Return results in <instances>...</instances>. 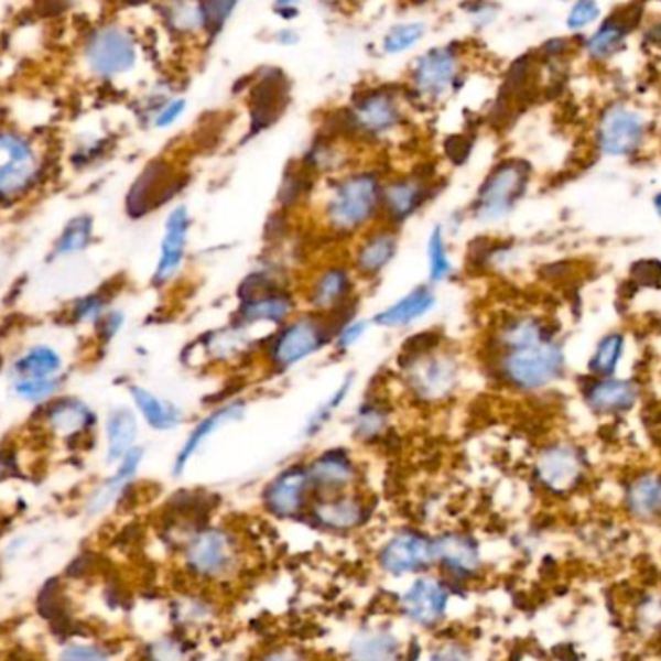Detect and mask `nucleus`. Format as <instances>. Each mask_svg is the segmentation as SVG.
Masks as SVG:
<instances>
[{
  "label": "nucleus",
  "instance_id": "26",
  "mask_svg": "<svg viewBox=\"0 0 661 661\" xmlns=\"http://www.w3.org/2000/svg\"><path fill=\"white\" fill-rule=\"evenodd\" d=\"M437 304V289L430 283H418L371 315V325L381 330L414 329L435 312Z\"/></svg>",
  "mask_w": 661,
  "mask_h": 661
},
{
  "label": "nucleus",
  "instance_id": "13",
  "mask_svg": "<svg viewBox=\"0 0 661 661\" xmlns=\"http://www.w3.org/2000/svg\"><path fill=\"white\" fill-rule=\"evenodd\" d=\"M314 499L315 489L306 458L281 466L269 476L260 491L261 509L275 520H306Z\"/></svg>",
  "mask_w": 661,
  "mask_h": 661
},
{
  "label": "nucleus",
  "instance_id": "20",
  "mask_svg": "<svg viewBox=\"0 0 661 661\" xmlns=\"http://www.w3.org/2000/svg\"><path fill=\"white\" fill-rule=\"evenodd\" d=\"M315 496L343 494L364 488V463L350 445H327L306 457Z\"/></svg>",
  "mask_w": 661,
  "mask_h": 661
},
{
  "label": "nucleus",
  "instance_id": "59",
  "mask_svg": "<svg viewBox=\"0 0 661 661\" xmlns=\"http://www.w3.org/2000/svg\"><path fill=\"white\" fill-rule=\"evenodd\" d=\"M292 2H296V0H279V4H284V7H289Z\"/></svg>",
  "mask_w": 661,
  "mask_h": 661
},
{
  "label": "nucleus",
  "instance_id": "58",
  "mask_svg": "<svg viewBox=\"0 0 661 661\" xmlns=\"http://www.w3.org/2000/svg\"><path fill=\"white\" fill-rule=\"evenodd\" d=\"M653 207H655V212H658V215H660L661 219V192L658 194V196H655V199H653Z\"/></svg>",
  "mask_w": 661,
  "mask_h": 661
},
{
  "label": "nucleus",
  "instance_id": "14",
  "mask_svg": "<svg viewBox=\"0 0 661 661\" xmlns=\"http://www.w3.org/2000/svg\"><path fill=\"white\" fill-rule=\"evenodd\" d=\"M248 410H250V399L242 393L229 394L219 402H215L209 410H205L204 414L189 425L181 447L174 453L173 465H171L173 478L184 476L188 466L199 457L205 445H209L217 433L225 432L230 425L245 422Z\"/></svg>",
  "mask_w": 661,
  "mask_h": 661
},
{
  "label": "nucleus",
  "instance_id": "47",
  "mask_svg": "<svg viewBox=\"0 0 661 661\" xmlns=\"http://www.w3.org/2000/svg\"><path fill=\"white\" fill-rule=\"evenodd\" d=\"M166 18L178 32H196L199 25H205L204 9L194 0H176Z\"/></svg>",
  "mask_w": 661,
  "mask_h": 661
},
{
  "label": "nucleus",
  "instance_id": "43",
  "mask_svg": "<svg viewBox=\"0 0 661 661\" xmlns=\"http://www.w3.org/2000/svg\"><path fill=\"white\" fill-rule=\"evenodd\" d=\"M112 306H115L112 294L107 289L87 292L84 296L72 300L66 317L76 327H91L94 329L102 315L107 314Z\"/></svg>",
  "mask_w": 661,
  "mask_h": 661
},
{
  "label": "nucleus",
  "instance_id": "18",
  "mask_svg": "<svg viewBox=\"0 0 661 661\" xmlns=\"http://www.w3.org/2000/svg\"><path fill=\"white\" fill-rule=\"evenodd\" d=\"M194 229V217L186 204L171 205L163 219V230L159 238L158 258L151 271L153 289L163 291L182 275L188 261L189 237Z\"/></svg>",
  "mask_w": 661,
  "mask_h": 661
},
{
  "label": "nucleus",
  "instance_id": "40",
  "mask_svg": "<svg viewBox=\"0 0 661 661\" xmlns=\"http://www.w3.org/2000/svg\"><path fill=\"white\" fill-rule=\"evenodd\" d=\"M253 109L250 134H260L266 128L271 127L283 110V78L268 76L261 79L252 94Z\"/></svg>",
  "mask_w": 661,
  "mask_h": 661
},
{
  "label": "nucleus",
  "instance_id": "41",
  "mask_svg": "<svg viewBox=\"0 0 661 661\" xmlns=\"http://www.w3.org/2000/svg\"><path fill=\"white\" fill-rule=\"evenodd\" d=\"M635 25L637 20H632V14H614L607 18L586 43L588 55L596 61H606L615 55L622 47V43Z\"/></svg>",
  "mask_w": 661,
  "mask_h": 661
},
{
  "label": "nucleus",
  "instance_id": "2",
  "mask_svg": "<svg viewBox=\"0 0 661 661\" xmlns=\"http://www.w3.org/2000/svg\"><path fill=\"white\" fill-rule=\"evenodd\" d=\"M386 178L378 165H355L319 182L310 212L323 237L348 246L381 223Z\"/></svg>",
  "mask_w": 661,
  "mask_h": 661
},
{
  "label": "nucleus",
  "instance_id": "15",
  "mask_svg": "<svg viewBox=\"0 0 661 661\" xmlns=\"http://www.w3.org/2000/svg\"><path fill=\"white\" fill-rule=\"evenodd\" d=\"M188 174L181 171L166 159H155L136 176L132 186L128 188L124 209L130 219L140 220L150 217L165 205H174V199L181 196L188 186Z\"/></svg>",
  "mask_w": 661,
  "mask_h": 661
},
{
  "label": "nucleus",
  "instance_id": "9",
  "mask_svg": "<svg viewBox=\"0 0 661 661\" xmlns=\"http://www.w3.org/2000/svg\"><path fill=\"white\" fill-rule=\"evenodd\" d=\"M181 557L194 578L223 581L240 567L242 543L232 528L205 522L182 540Z\"/></svg>",
  "mask_w": 661,
  "mask_h": 661
},
{
  "label": "nucleus",
  "instance_id": "1",
  "mask_svg": "<svg viewBox=\"0 0 661 661\" xmlns=\"http://www.w3.org/2000/svg\"><path fill=\"white\" fill-rule=\"evenodd\" d=\"M465 373L463 350L441 329L412 333L394 358L399 394L416 410L447 409L463 393Z\"/></svg>",
  "mask_w": 661,
  "mask_h": 661
},
{
  "label": "nucleus",
  "instance_id": "17",
  "mask_svg": "<svg viewBox=\"0 0 661 661\" xmlns=\"http://www.w3.org/2000/svg\"><path fill=\"white\" fill-rule=\"evenodd\" d=\"M376 514V499L362 488L315 496L306 522L325 534L347 535L368 527Z\"/></svg>",
  "mask_w": 661,
  "mask_h": 661
},
{
  "label": "nucleus",
  "instance_id": "49",
  "mask_svg": "<svg viewBox=\"0 0 661 661\" xmlns=\"http://www.w3.org/2000/svg\"><path fill=\"white\" fill-rule=\"evenodd\" d=\"M148 661H188V650L178 638L163 637L148 646Z\"/></svg>",
  "mask_w": 661,
  "mask_h": 661
},
{
  "label": "nucleus",
  "instance_id": "23",
  "mask_svg": "<svg viewBox=\"0 0 661 661\" xmlns=\"http://www.w3.org/2000/svg\"><path fill=\"white\" fill-rule=\"evenodd\" d=\"M378 565L391 576H409L425 573L435 565L433 535L418 528H401L381 543Z\"/></svg>",
  "mask_w": 661,
  "mask_h": 661
},
{
  "label": "nucleus",
  "instance_id": "35",
  "mask_svg": "<svg viewBox=\"0 0 661 661\" xmlns=\"http://www.w3.org/2000/svg\"><path fill=\"white\" fill-rule=\"evenodd\" d=\"M451 235L445 223H435L425 238V283L440 289L458 277L457 261L451 252Z\"/></svg>",
  "mask_w": 661,
  "mask_h": 661
},
{
  "label": "nucleus",
  "instance_id": "27",
  "mask_svg": "<svg viewBox=\"0 0 661 661\" xmlns=\"http://www.w3.org/2000/svg\"><path fill=\"white\" fill-rule=\"evenodd\" d=\"M449 583L437 576H418L401 596V611L410 622L418 627H435L449 611Z\"/></svg>",
  "mask_w": 661,
  "mask_h": 661
},
{
  "label": "nucleus",
  "instance_id": "50",
  "mask_svg": "<svg viewBox=\"0 0 661 661\" xmlns=\"http://www.w3.org/2000/svg\"><path fill=\"white\" fill-rule=\"evenodd\" d=\"M425 28L422 24H404L394 28L386 37V51L389 55H397L407 48L414 47V43L424 37Z\"/></svg>",
  "mask_w": 661,
  "mask_h": 661
},
{
  "label": "nucleus",
  "instance_id": "52",
  "mask_svg": "<svg viewBox=\"0 0 661 661\" xmlns=\"http://www.w3.org/2000/svg\"><path fill=\"white\" fill-rule=\"evenodd\" d=\"M238 0H205L202 4L205 28H209L212 32H219L220 25L229 18Z\"/></svg>",
  "mask_w": 661,
  "mask_h": 661
},
{
  "label": "nucleus",
  "instance_id": "29",
  "mask_svg": "<svg viewBox=\"0 0 661 661\" xmlns=\"http://www.w3.org/2000/svg\"><path fill=\"white\" fill-rule=\"evenodd\" d=\"M460 78V58L457 48H433L416 63L412 82L414 94L425 101H437L455 89Z\"/></svg>",
  "mask_w": 661,
  "mask_h": 661
},
{
  "label": "nucleus",
  "instance_id": "42",
  "mask_svg": "<svg viewBox=\"0 0 661 661\" xmlns=\"http://www.w3.org/2000/svg\"><path fill=\"white\" fill-rule=\"evenodd\" d=\"M629 511L642 520L661 519V476L642 474L627 491Z\"/></svg>",
  "mask_w": 661,
  "mask_h": 661
},
{
  "label": "nucleus",
  "instance_id": "34",
  "mask_svg": "<svg viewBox=\"0 0 661 661\" xmlns=\"http://www.w3.org/2000/svg\"><path fill=\"white\" fill-rule=\"evenodd\" d=\"M356 383H358V373L355 370H348L340 378L339 383L335 386V389L329 391L325 399L317 402L314 409L310 410V414H307L304 424H302V430H300L302 440L315 441L327 432V427L337 420V416L345 409V404L350 401V397L355 393Z\"/></svg>",
  "mask_w": 661,
  "mask_h": 661
},
{
  "label": "nucleus",
  "instance_id": "19",
  "mask_svg": "<svg viewBox=\"0 0 661 661\" xmlns=\"http://www.w3.org/2000/svg\"><path fill=\"white\" fill-rule=\"evenodd\" d=\"M402 230L378 223L347 246V260L364 286L379 283L401 253Z\"/></svg>",
  "mask_w": 661,
  "mask_h": 661
},
{
  "label": "nucleus",
  "instance_id": "45",
  "mask_svg": "<svg viewBox=\"0 0 661 661\" xmlns=\"http://www.w3.org/2000/svg\"><path fill=\"white\" fill-rule=\"evenodd\" d=\"M622 348H625L622 335H619V333L606 335L604 339L599 340L598 348L592 356L590 370L596 376H602V378L614 373L615 368L619 366V360H621Z\"/></svg>",
  "mask_w": 661,
  "mask_h": 661
},
{
  "label": "nucleus",
  "instance_id": "16",
  "mask_svg": "<svg viewBox=\"0 0 661 661\" xmlns=\"http://www.w3.org/2000/svg\"><path fill=\"white\" fill-rule=\"evenodd\" d=\"M402 127V109L393 94L368 91L343 115L337 132L340 138L360 142H383Z\"/></svg>",
  "mask_w": 661,
  "mask_h": 661
},
{
  "label": "nucleus",
  "instance_id": "4",
  "mask_svg": "<svg viewBox=\"0 0 661 661\" xmlns=\"http://www.w3.org/2000/svg\"><path fill=\"white\" fill-rule=\"evenodd\" d=\"M339 322L343 319L300 310L289 322L261 335L256 358L258 368L271 378H283L317 356L330 353Z\"/></svg>",
  "mask_w": 661,
  "mask_h": 661
},
{
  "label": "nucleus",
  "instance_id": "53",
  "mask_svg": "<svg viewBox=\"0 0 661 661\" xmlns=\"http://www.w3.org/2000/svg\"><path fill=\"white\" fill-rule=\"evenodd\" d=\"M184 110H186V101H182V99L166 101L165 105L155 112V117H153V127L159 128V130H165V128L173 127L174 122L181 120Z\"/></svg>",
  "mask_w": 661,
  "mask_h": 661
},
{
  "label": "nucleus",
  "instance_id": "22",
  "mask_svg": "<svg viewBox=\"0 0 661 661\" xmlns=\"http://www.w3.org/2000/svg\"><path fill=\"white\" fill-rule=\"evenodd\" d=\"M37 410L43 432L66 445L89 440L101 425V418L94 407L74 394H58Z\"/></svg>",
  "mask_w": 661,
  "mask_h": 661
},
{
  "label": "nucleus",
  "instance_id": "44",
  "mask_svg": "<svg viewBox=\"0 0 661 661\" xmlns=\"http://www.w3.org/2000/svg\"><path fill=\"white\" fill-rule=\"evenodd\" d=\"M371 329L373 325L370 317H362V314L348 315L335 329L330 353L335 356H347L370 335Z\"/></svg>",
  "mask_w": 661,
  "mask_h": 661
},
{
  "label": "nucleus",
  "instance_id": "12",
  "mask_svg": "<svg viewBox=\"0 0 661 661\" xmlns=\"http://www.w3.org/2000/svg\"><path fill=\"white\" fill-rule=\"evenodd\" d=\"M441 178L432 171L387 174L383 184V223L404 229L441 196Z\"/></svg>",
  "mask_w": 661,
  "mask_h": 661
},
{
  "label": "nucleus",
  "instance_id": "51",
  "mask_svg": "<svg viewBox=\"0 0 661 661\" xmlns=\"http://www.w3.org/2000/svg\"><path fill=\"white\" fill-rule=\"evenodd\" d=\"M599 18L598 0H576L568 12L567 28L573 32H581L584 28L594 24Z\"/></svg>",
  "mask_w": 661,
  "mask_h": 661
},
{
  "label": "nucleus",
  "instance_id": "38",
  "mask_svg": "<svg viewBox=\"0 0 661 661\" xmlns=\"http://www.w3.org/2000/svg\"><path fill=\"white\" fill-rule=\"evenodd\" d=\"M95 242V217L91 213H78L63 225L51 246V260H68L86 253Z\"/></svg>",
  "mask_w": 661,
  "mask_h": 661
},
{
  "label": "nucleus",
  "instance_id": "33",
  "mask_svg": "<svg viewBox=\"0 0 661 661\" xmlns=\"http://www.w3.org/2000/svg\"><path fill=\"white\" fill-rule=\"evenodd\" d=\"M127 391L130 407L136 410L142 424L151 432L173 433L186 424L188 420L186 410L173 399H166L142 383H130Z\"/></svg>",
  "mask_w": 661,
  "mask_h": 661
},
{
  "label": "nucleus",
  "instance_id": "25",
  "mask_svg": "<svg viewBox=\"0 0 661 661\" xmlns=\"http://www.w3.org/2000/svg\"><path fill=\"white\" fill-rule=\"evenodd\" d=\"M143 463H145V449L140 445L134 451H130L119 465L112 466L109 476L97 481L84 497L82 509L87 519H99L105 512L119 507L127 499L130 489L134 488L136 480L142 473Z\"/></svg>",
  "mask_w": 661,
  "mask_h": 661
},
{
  "label": "nucleus",
  "instance_id": "3",
  "mask_svg": "<svg viewBox=\"0 0 661 661\" xmlns=\"http://www.w3.org/2000/svg\"><path fill=\"white\" fill-rule=\"evenodd\" d=\"M300 310L299 281L292 269L268 253L238 281L230 319L263 335L289 322Z\"/></svg>",
  "mask_w": 661,
  "mask_h": 661
},
{
  "label": "nucleus",
  "instance_id": "56",
  "mask_svg": "<svg viewBox=\"0 0 661 661\" xmlns=\"http://www.w3.org/2000/svg\"><path fill=\"white\" fill-rule=\"evenodd\" d=\"M445 151H447V155H449L451 161H453L455 165H463L465 159L468 158L470 145H468V142H465L460 136H457V138H451L447 145H445Z\"/></svg>",
  "mask_w": 661,
  "mask_h": 661
},
{
  "label": "nucleus",
  "instance_id": "39",
  "mask_svg": "<svg viewBox=\"0 0 661 661\" xmlns=\"http://www.w3.org/2000/svg\"><path fill=\"white\" fill-rule=\"evenodd\" d=\"M348 655L350 661H402V644L393 630H362L353 638Z\"/></svg>",
  "mask_w": 661,
  "mask_h": 661
},
{
  "label": "nucleus",
  "instance_id": "32",
  "mask_svg": "<svg viewBox=\"0 0 661 661\" xmlns=\"http://www.w3.org/2000/svg\"><path fill=\"white\" fill-rule=\"evenodd\" d=\"M142 425V420L130 404H117L109 409L101 422L102 463L112 468L130 451L140 447Z\"/></svg>",
  "mask_w": 661,
  "mask_h": 661
},
{
  "label": "nucleus",
  "instance_id": "30",
  "mask_svg": "<svg viewBox=\"0 0 661 661\" xmlns=\"http://www.w3.org/2000/svg\"><path fill=\"white\" fill-rule=\"evenodd\" d=\"M583 473L584 460L581 453L567 443L550 445L535 458V481L550 494L560 496L575 489Z\"/></svg>",
  "mask_w": 661,
  "mask_h": 661
},
{
  "label": "nucleus",
  "instance_id": "48",
  "mask_svg": "<svg viewBox=\"0 0 661 661\" xmlns=\"http://www.w3.org/2000/svg\"><path fill=\"white\" fill-rule=\"evenodd\" d=\"M124 327H127V312L122 307H110L94 327L95 339L99 343V347H109Z\"/></svg>",
  "mask_w": 661,
  "mask_h": 661
},
{
  "label": "nucleus",
  "instance_id": "46",
  "mask_svg": "<svg viewBox=\"0 0 661 661\" xmlns=\"http://www.w3.org/2000/svg\"><path fill=\"white\" fill-rule=\"evenodd\" d=\"M56 661H112V653L94 640H71L58 650Z\"/></svg>",
  "mask_w": 661,
  "mask_h": 661
},
{
  "label": "nucleus",
  "instance_id": "31",
  "mask_svg": "<svg viewBox=\"0 0 661 661\" xmlns=\"http://www.w3.org/2000/svg\"><path fill=\"white\" fill-rule=\"evenodd\" d=\"M644 119L637 110L627 107H609L602 115L598 127L599 150L611 158H625L640 148L644 140Z\"/></svg>",
  "mask_w": 661,
  "mask_h": 661
},
{
  "label": "nucleus",
  "instance_id": "28",
  "mask_svg": "<svg viewBox=\"0 0 661 661\" xmlns=\"http://www.w3.org/2000/svg\"><path fill=\"white\" fill-rule=\"evenodd\" d=\"M435 565L453 581L474 578L481 571L480 542L463 530H445L433 535Z\"/></svg>",
  "mask_w": 661,
  "mask_h": 661
},
{
  "label": "nucleus",
  "instance_id": "8",
  "mask_svg": "<svg viewBox=\"0 0 661 661\" xmlns=\"http://www.w3.org/2000/svg\"><path fill=\"white\" fill-rule=\"evenodd\" d=\"M362 289V281L356 275L347 256L317 261L299 281L302 310L330 319L360 314Z\"/></svg>",
  "mask_w": 661,
  "mask_h": 661
},
{
  "label": "nucleus",
  "instance_id": "11",
  "mask_svg": "<svg viewBox=\"0 0 661 661\" xmlns=\"http://www.w3.org/2000/svg\"><path fill=\"white\" fill-rule=\"evenodd\" d=\"M260 337V333L242 327L229 317L225 325L204 330L194 343H189V364L219 370H235L246 362L256 364Z\"/></svg>",
  "mask_w": 661,
  "mask_h": 661
},
{
  "label": "nucleus",
  "instance_id": "7",
  "mask_svg": "<svg viewBox=\"0 0 661 661\" xmlns=\"http://www.w3.org/2000/svg\"><path fill=\"white\" fill-rule=\"evenodd\" d=\"M7 379L14 399L41 409L63 394L68 381V362L56 345L37 340L18 350L7 368Z\"/></svg>",
  "mask_w": 661,
  "mask_h": 661
},
{
  "label": "nucleus",
  "instance_id": "36",
  "mask_svg": "<svg viewBox=\"0 0 661 661\" xmlns=\"http://www.w3.org/2000/svg\"><path fill=\"white\" fill-rule=\"evenodd\" d=\"M317 188L319 181L314 174L307 173L300 163H292L284 171L281 186L277 189V209L286 215H296L302 209H310Z\"/></svg>",
  "mask_w": 661,
  "mask_h": 661
},
{
  "label": "nucleus",
  "instance_id": "54",
  "mask_svg": "<svg viewBox=\"0 0 661 661\" xmlns=\"http://www.w3.org/2000/svg\"><path fill=\"white\" fill-rule=\"evenodd\" d=\"M470 652L466 650L465 646L455 644V642H451V644L437 646L432 653H430V658L427 661H470Z\"/></svg>",
  "mask_w": 661,
  "mask_h": 661
},
{
  "label": "nucleus",
  "instance_id": "5",
  "mask_svg": "<svg viewBox=\"0 0 661 661\" xmlns=\"http://www.w3.org/2000/svg\"><path fill=\"white\" fill-rule=\"evenodd\" d=\"M51 174L48 155L33 136L0 127V212H12L40 196Z\"/></svg>",
  "mask_w": 661,
  "mask_h": 661
},
{
  "label": "nucleus",
  "instance_id": "37",
  "mask_svg": "<svg viewBox=\"0 0 661 661\" xmlns=\"http://www.w3.org/2000/svg\"><path fill=\"white\" fill-rule=\"evenodd\" d=\"M637 397V386L622 379L602 378L590 383L584 391V399L588 402V407L602 414L627 412L635 407Z\"/></svg>",
  "mask_w": 661,
  "mask_h": 661
},
{
  "label": "nucleus",
  "instance_id": "10",
  "mask_svg": "<svg viewBox=\"0 0 661 661\" xmlns=\"http://www.w3.org/2000/svg\"><path fill=\"white\" fill-rule=\"evenodd\" d=\"M530 166L520 159L499 161L474 192L466 209V219L480 227H491L507 219L527 196Z\"/></svg>",
  "mask_w": 661,
  "mask_h": 661
},
{
  "label": "nucleus",
  "instance_id": "21",
  "mask_svg": "<svg viewBox=\"0 0 661 661\" xmlns=\"http://www.w3.org/2000/svg\"><path fill=\"white\" fill-rule=\"evenodd\" d=\"M84 63L97 78H120L134 71L138 63L134 37L119 25L94 30L84 45Z\"/></svg>",
  "mask_w": 661,
  "mask_h": 661
},
{
  "label": "nucleus",
  "instance_id": "24",
  "mask_svg": "<svg viewBox=\"0 0 661 661\" xmlns=\"http://www.w3.org/2000/svg\"><path fill=\"white\" fill-rule=\"evenodd\" d=\"M393 427V402L383 391H366L347 418L348 437L364 449L383 445Z\"/></svg>",
  "mask_w": 661,
  "mask_h": 661
},
{
  "label": "nucleus",
  "instance_id": "55",
  "mask_svg": "<svg viewBox=\"0 0 661 661\" xmlns=\"http://www.w3.org/2000/svg\"><path fill=\"white\" fill-rule=\"evenodd\" d=\"M258 661H310L304 653L291 648V646H281V648H271L269 652L263 653Z\"/></svg>",
  "mask_w": 661,
  "mask_h": 661
},
{
  "label": "nucleus",
  "instance_id": "6",
  "mask_svg": "<svg viewBox=\"0 0 661 661\" xmlns=\"http://www.w3.org/2000/svg\"><path fill=\"white\" fill-rule=\"evenodd\" d=\"M488 370L494 378L520 393L550 387L565 370V355L551 335L514 347L488 350Z\"/></svg>",
  "mask_w": 661,
  "mask_h": 661
},
{
  "label": "nucleus",
  "instance_id": "57",
  "mask_svg": "<svg viewBox=\"0 0 661 661\" xmlns=\"http://www.w3.org/2000/svg\"><path fill=\"white\" fill-rule=\"evenodd\" d=\"M10 468H12V463H9L7 455H2V453H0V480H2L4 476H9Z\"/></svg>",
  "mask_w": 661,
  "mask_h": 661
}]
</instances>
